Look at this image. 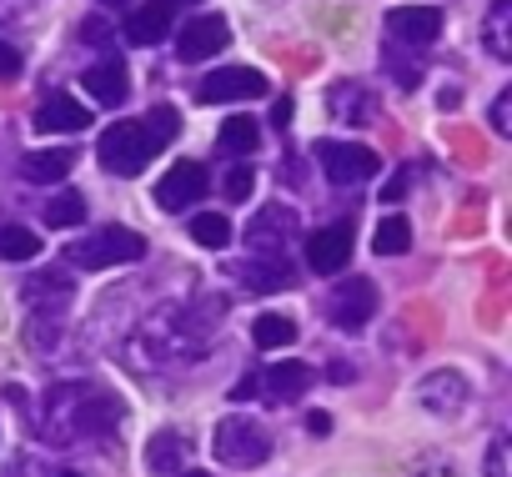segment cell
Returning a JSON list of instances; mask_svg holds the SVG:
<instances>
[{"label": "cell", "mask_w": 512, "mask_h": 477, "mask_svg": "<svg viewBox=\"0 0 512 477\" xmlns=\"http://www.w3.org/2000/svg\"><path fill=\"white\" fill-rule=\"evenodd\" d=\"M211 447H216V457L226 462V467H262L267 457H272V437H267V427L262 422H251V417H241V412H231V417H221L216 422V437H211Z\"/></svg>", "instance_id": "3957f363"}, {"label": "cell", "mask_w": 512, "mask_h": 477, "mask_svg": "<svg viewBox=\"0 0 512 477\" xmlns=\"http://www.w3.org/2000/svg\"><path fill=\"white\" fill-rule=\"evenodd\" d=\"M71 282H66V272H36L31 277V287H26V302H31V312H41V307H51L56 317L66 312V302H71Z\"/></svg>", "instance_id": "ffe728a7"}, {"label": "cell", "mask_w": 512, "mask_h": 477, "mask_svg": "<svg viewBox=\"0 0 512 477\" xmlns=\"http://www.w3.org/2000/svg\"><path fill=\"white\" fill-rule=\"evenodd\" d=\"M126 407L116 392L96 387V382H61L46 392L41 402V437L51 447H71V442H96V437H111L121 427Z\"/></svg>", "instance_id": "6da1fadb"}, {"label": "cell", "mask_w": 512, "mask_h": 477, "mask_svg": "<svg viewBox=\"0 0 512 477\" xmlns=\"http://www.w3.org/2000/svg\"><path fill=\"white\" fill-rule=\"evenodd\" d=\"M171 6H196V0H171Z\"/></svg>", "instance_id": "60d3db41"}, {"label": "cell", "mask_w": 512, "mask_h": 477, "mask_svg": "<svg viewBox=\"0 0 512 477\" xmlns=\"http://www.w3.org/2000/svg\"><path fill=\"white\" fill-rule=\"evenodd\" d=\"M71 166H76V151L71 146H51V151H31L26 166H21V176L36 181V186H51V181H66Z\"/></svg>", "instance_id": "d6986e66"}, {"label": "cell", "mask_w": 512, "mask_h": 477, "mask_svg": "<svg viewBox=\"0 0 512 477\" xmlns=\"http://www.w3.org/2000/svg\"><path fill=\"white\" fill-rule=\"evenodd\" d=\"M327 101H332V111H337V116H347V111H352V116H357V126H367V121H372V96H367L362 86H337Z\"/></svg>", "instance_id": "f546056e"}, {"label": "cell", "mask_w": 512, "mask_h": 477, "mask_svg": "<svg viewBox=\"0 0 512 477\" xmlns=\"http://www.w3.org/2000/svg\"><path fill=\"white\" fill-rule=\"evenodd\" d=\"M417 402L437 417H457L462 402H467V377L462 372H432L417 382Z\"/></svg>", "instance_id": "4fadbf2b"}, {"label": "cell", "mask_w": 512, "mask_h": 477, "mask_svg": "<svg viewBox=\"0 0 512 477\" xmlns=\"http://www.w3.org/2000/svg\"><path fill=\"white\" fill-rule=\"evenodd\" d=\"M412 247V221L407 216H382V226H377V236H372V252L377 257H402Z\"/></svg>", "instance_id": "484cf974"}, {"label": "cell", "mask_w": 512, "mask_h": 477, "mask_svg": "<svg viewBox=\"0 0 512 477\" xmlns=\"http://www.w3.org/2000/svg\"><path fill=\"white\" fill-rule=\"evenodd\" d=\"M216 146L231 151V156H251L256 146H262V126H256L251 116H231V121L216 131Z\"/></svg>", "instance_id": "603a6c76"}, {"label": "cell", "mask_w": 512, "mask_h": 477, "mask_svg": "<svg viewBox=\"0 0 512 477\" xmlns=\"http://www.w3.org/2000/svg\"><path fill=\"white\" fill-rule=\"evenodd\" d=\"M41 252V236L31 226H6L0 231V262H31Z\"/></svg>", "instance_id": "4316f807"}, {"label": "cell", "mask_w": 512, "mask_h": 477, "mask_svg": "<svg viewBox=\"0 0 512 477\" xmlns=\"http://www.w3.org/2000/svg\"><path fill=\"white\" fill-rule=\"evenodd\" d=\"M256 387L267 392V402H272V407L297 402V397L312 387V367H307V362H272L262 377H256Z\"/></svg>", "instance_id": "5bb4252c"}, {"label": "cell", "mask_w": 512, "mask_h": 477, "mask_svg": "<svg viewBox=\"0 0 512 477\" xmlns=\"http://www.w3.org/2000/svg\"><path fill=\"white\" fill-rule=\"evenodd\" d=\"M482 472H487V477H507V437H502V432L492 437V447H487V462H482Z\"/></svg>", "instance_id": "4dcf8cb0"}, {"label": "cell", "mask_w": 512, "mask_h": 477, "mask_svg": "<svg viewBox=\"0 0 512 477\" xmlns=\"http://www.w3.org/2000/svg\"><path fill=\"white\" fill-rule=\"evenodd\" d=\"M412 477H462V472H457L447 457H422V462L412 467Z\"/></svg>", "instance_id": "836d02e7"}, {"label": "cell", "mask_w": 512, "mask_h": 477, "mask_svg": "<svg viewBox=\"0 0 512 477\" xmlns=\"http://www.w3.org/2000/svg\"><path fill=\"white\" fill-rule=\"evenodd\" d=\"M246 196H251V166L226 171V201H246Z\"/></svg>", "instance_id": "d6a6232c"}, {"label": "cell", "mask_w": 512, "mask_h": 477, "mask_svg": "<svg viewBox=\"0 0 512 477\" xmlns=\"http://www.w3.org/2000/svg\"><path fill=\"white\" fill-rule=\"evenodd\" d=\"M86 91L101 101V106H121L126 96H131V81H126V66L111 56V61H96L91 71H86Z\"/></svg>", "instance_id": "ac0fdd59"}, {"label": "cell", "mask_w": 512, "mask_h": 477, "mask_svg": "<svg viewBox=\"0 0 512 477\" xmlns=\"http://www.w3.org/2000/svg\"><path fill=\"white\" fill-rule=\"evenodd\" d=\"M166 31H171V0H146V6H136L126 16L131 46H156V41H166Z\"/></svg>", "instance_id": "2e32d148"}, {"label": "cell", "mask_w": 512, "mask_h": 477, "mask_svg": "<svg viewBox=\"0 0 512 477\" xmlns=\"http://www.w3.org/2000/svg\"><path fill=\"white\" fill-rule=\"evenodd\" d=\"M176 477H211V472H186V467H181V472H176Z\"/></svg>", "instance_id": "f35d334b"}, {"label": "cell", "mask_w": 512, "mask_h": 477, "mask_svg": "<svg viewBox=\"0 0 512 477\" xmlns=\"http://www.w3.org/2000/svg\"><path fill=\"white\" fill-rule=\"evenodd\" d=\"M211 186V171L201 161H176L161 181H156V206L161 211H186L191 201H201Z\"/></svg>", "instance_id": "9c48e42d"}, {"label": "cell", "mask_w": 512, "mask_h": 477, "mask_svg": "<svg viewBox=\"0 0 512 477\" xmlns=\"http://www.w3.org/2000/svg\"><path fill=\"white\" fill-rule=\"evenodd\" d=\"M231 277L246 282L251 292H287V287H292V272H287L282 262H267V257H262V262H236Z\"/></svg>", "instance_id": "44dd1931"}, {"label": "cell", "mask_w": 512, "mask_h": 477, "mask_svg": "<svg viewBox=\"0 0 512 477\" xmlns=\"http://www.w3.org/2000/svg\"><path fill=\"white\" fill-rule=\"evenodd\" d=\"M191 242H201L206 252H226L231 247V221L221 211H196L191 216Z\"/></svg>", "instance_id": "d4e9b609"}, {"label": "cell", "mask_w": 512, "mask_h": 477, "mask_svg": "<svg viewBox=\"0 0 512 477\" xmlns=\"http://www.w3.org/2000/svg\"><path fill=\"white\" fill-rule=\"evenodd\" d=\"M272 91V81L262 71H251V66H226V71H211L201 76L196 86V101L201 106H226V101H262Z\"/></svg>", "instance_id": "8992f818"}, {"label": "cell", "mask_w": 512, "mask_h": 477, "mask_svg": "<svg viewBox=\"0 0 512 477\" xmlns=\"http://www.w3.org/2000/svg\"><path fill=\"white\" fill-rule=\"evenodd\" d=\"M36 126H41V131H56V136H76V131H86V126H91V111H86L81 101H71L66 91H56V96H46V101H41Z\"/></svg>", "instance_id": "9a60e30c"}, {"label": "cell", "mask_w": 512, "mask_h": 477, "mask_svg": "<svg viewBox=\"0 0 512 477\" xmlns=\"http://www.w3.org/2000/svg\"><path fill=\"white\" fill-rule=\"evenodd\" d=\"M81 36H86V46H101V41H106V21H86Z\"/></svg>", "instance_id": "e575fe53"}, {"label": "cell", "mask_w": 512, "mask_h": 477, "mask_svg": "<svg viewBox=\"0 0 512 477\" xmlns=\"http://www.w3.org/2000/svg\"><path fill=\"white\" fill-rule=\"evenodd\" d=\"M101 6H126V0H101Z\"/></svg>", "instance_id": "ab89813d"}, {"label": "cell", "mask_w": 512, "mask_h": 477, "mask_svg": "<svg viewBox=\"0 0 512 477\" xmlns=\"http://www.w3.org/2000/svg\"><path fill=\"white\" fill-rule=\"evenodd\" d=\"M251 342L262 347V352L292 347V342H297V322H292V317H277V312H267V317H256V322H251Z\"/></svg>", "instance_id": "cb8c5ba5"}, {"label": "cell", "mask_w": 512, "mask_h": 477, "mask_svg": "<svg viewBox=\"0 0 512 477\" xmlns=\"http://www.w3.org/2000/svg\"><path fill=\"white\" fill-rule=\"evenodd\" d=\"M437 36H442V11L437 6H397V11H387V46L427 51Z\"/></svg>", "instance_id": "52a82bcc"}, {"label": "cell", "mask_w": 512, "mask_h": 477, "mask_svg": "<svg viewBox=\"0 0 512 477\" xmlns=\"http://www.w3.org/2000/svg\"><path fill=\"white\" fill-rule=\"evenodd\" d=\"M186 457H191V442H186L176 427H161V432L146 442V467H151L156 477H176V472L186 467Z\"/></svg>", "instance_id": "e0dca14e"}, {"label": "cell", "mask_w": 512, "mask_h": 477, "mask_svg": "<svg viewBox=\"0 0 512 477\" xmlns=\"http://www.w3.org/2000/svg\"><path fill=\"white\" fill-rule=\"evenodd\" d=\"M56 477H81V472H56Z\"/></svg>", "instance_id": "b9f144b4"}, {"label": "cell", "mask_w": 512, "mask_h": 477, "mask_svg": "<svg viewBox=\"0 0 512 477\" xmlns=\"http://www.w3.org/2000/svg\"><path fill=\"white\" fill-rule=\"evenodd\" d=\"M402 186H407V176H397V181H387V191H382V201H397V196H402Z\"/></svg>", "instance_id": "74e56055"}, {"label": "cell", "mask_w": 512, "mask_h": 477, "mask_svg": "<svg viewBox=\"0 0 512 477\" xmlns=\"http://www.w3.org/2000/svg\"><path fill=\"white\" fill-rule=\"evenodd\" d=\"M141 126H146V136H151V141H156V151H161V146H171V141H176L181 116H176V106H151V111L141 116Z\"/></svg>", "instance_id": "83f0119b"}, {"label": "cell", "mask_w": 512, "mask_h": 477, "mask_svg": "<svg viewBox=\"0 0 512 477\" xmlns=\"http://www.w3.org/2000/svg\"><path fill=\"white\" fill-rule=\"evenodd\" d=\"M287 121H292V101H287V96H282V101H277V111H272V126H277V131H282V126H287Z\"/></svg>", "instance_id": "d590c367"}, {"label": "cell", "mask_w": 512, "mask_h": 477, "mask_svg": "<svg viewBox=\"0 0 512 477\" xmlns=\"http://www.w3.org/2000/svg\"><path fill=\"white\" fill-rule=\"evenodd\" d=\"M86 221V201L76 196V191H61L51 206H46V226H56V231H71V226H81Z\"/></svg>", "instance_id": "f1b7e54d"}, {"label": "cell", "mask_w": 512, "mask_h": 477, "mask_svg": "<svg viewBox=\"0 0 512 477\" xmlns=\"http://www.w3.org/2000/svg\"><path fill=\"white\" fill-rule=\"evenodd\" d=\"M482 41H487V51H492L497 61L512 56V0H492V11H487V21H482Z\"/></svg>", "instance_id": "7402d4cb"}, {"label": "cell", "mask_w": 512, "mask_h": 477, "mask_svg": "<svg viewBox=\"0 0 512 477\" xmlns=\"http://www.w3.org/2000/svg\"><path fill=\"white\" fill-rule=\"evenodd\" d=\"M307 432H332V417H327V412H312V417H307Z\"/></svg>", "instance_id": "8d00e7d4"}, {"label": "cell", "mask_w": 512, "mask_h": 477, "mask_svg": "<svg viewBox=\"0 0 512 477\" xmlns=\"http://www.w3.org/2000/svg\"><path fill=\"white\" fill-rule=\"evenodd\" d=\"M292 236H297V211H292V206H267V211L251 216L246 247H251L256 257H277V262H282V252H287Z\"/></svg>", "instance_id": "ba28073f"}, {"label": "cell", "mask_w": 512, "mask_h": 477, "mask_svg": "<svg viewBox=\"0 0 512 477\" xmlns=\"http://www.w3.org/2000/svg\"><path fill=\"white\" fill-rule=\"evenodd\" d=\"M332 322L342 327V332H362L372 317H377V287L367 282V277H352V282H342L337 292H332Z\"/></svg>", "instance_id": "8fae6325"}, {"label": "cell", "mask_w": 512, "mask_h": 477, "mask_svg": "<svg viewBox=\"0 0 512 477\" xmlns=\"http://www.w3.org/2000/svg\"><path fill=\"white\" fill-rule=\"evenodd\" d=\"M352 262V221H332L307 236V267L317 277H337Z\"/></svg>", "instance_id": "30bf717a"}, {"label": "cell", "mask_w": 512, "mask_h": 477, "mask_svg": "<svg viewBox=\"0 0 512 477\" xmlns=\"http://www.w3.org/2000/svg\"><path fill=\"white\" fill-rule=\"evenodd\" d=\"M96 156L111 176H141L146 161L156 156V141L146 136L141 121H111V131L96 141Z\"/></svg>", "instance_id": "277c9868"}, {"label": "cell", "mask_w": 512, "mask_h": 477, "mask_svg": "<svg viewBox=\"0 0 512 477\" xmlns=\"http://www.w3.org/2000/svg\"><path fill=\"white\" fill-rule=\"evenodd\" d=\"M226 41H231V26L221 16H191L176 36V56L181 61H211V56L226 51Z\"/></svg>", "instance_id": "7c38bea8"}, {"label": "cell", "mask_w": 512, "mask_h": 477, "mask_svg": "<svg viewBox=\"0 0 512 477\" xmlns=\"http://www.w3.org/2000/svg\"><path fill=\"white\" fill-rule=\"evenodd\" d=\"M487 121H492V131H497V136H507V131H512V91H502V96L492 101V116H487Z\"/></svg>", "instance_id": "1f68e13d"}, {"label": "cell", "mask_w": 512, "mask_h": 477, "mask_svg": "<svg viewBox=\"0 0 512 477\" xmlns=\"http://www.w3.org/2000/svg\"><path fill=\"white\" fill-rule=\"evenodd\" d=\"M141 257H146V242H141V231H131V226H101V231L86 236V242L66 247V267H81V272L131 267Z\"/></svg>", "instance_id": "7a4b0ae2"}, {"label": "cell", "mask_w": 512, "mask_h": 477, "mask_svg": "<svg viewBox=\"0 0 512 477\" xmlns=\"http://www.w3.org/2000/svg\"><path fill=\"white\" fill-rule=\"evenodd\" d=\"M317 166L332 186H362L382 171V156L372 146H352V141H317Z\"/></svg>", "instance_id": "5b68a950"}]
</instances>
